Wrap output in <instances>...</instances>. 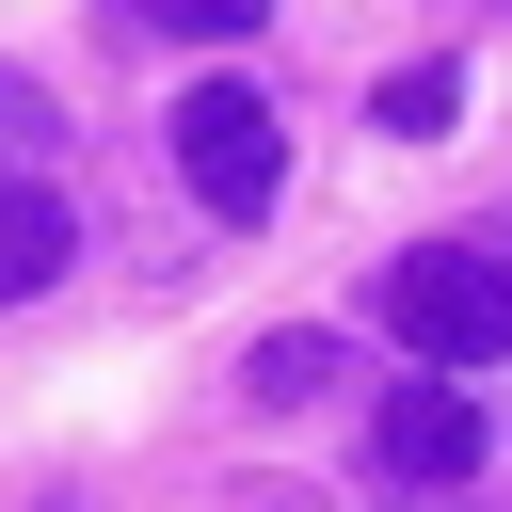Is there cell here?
I'll return each mask as SVG.
<instances>
[{
    "label": "cell",
    "instance_id": "6da1fadb",
    "mask_svg": "<svg viewBox=\"0 0 512 512\" xmlns=\"http://www.w3.org/2000/svg\"><path fill=\"white\" fill-rule=\"evenodd\" d=\"M384 336L432 352V368H496V352H512V256H480V240L384 256Z\"/></svg>",
    "mask_w": 512,
    "mask_h": 512
},
{
    "label": "cell",
    "instance_id": "7a4b0ae2",
    "mask_svg": "<svg viewBox=\"0 0 512 512\" xmlns=\"http://www.w3.org/2000/svg\"><path fill=\"white\" fill-rule=\"evenodd\" d=\"M176 176H192V208L256 224V208L288 192V128H272V96H256V80H192V96H176Z\"/></svg>",
    "mask_w": 512,
    "mask_h": 512
},
{
    "label": "cell",
    "instance_id": "3957f363",
    "mask_svg": "<svg viewBox=\"0 0 512 512\" xmlns=\"http://www.w3.org/2000/svg\"><path fill=\"white\" fill-rule=\"evenodd\" d=\"M480 448H496V432H480L464 384H384V416H368V464H384V480H432V496L480 480Z\"/></svg>",
    "mask_w": 512,
    "mask_h": 512
},
{
    "label": "cell",
    "instance_id": "277c9868",
    "mask_svg": "<svg viewBox=\"0 0 512 512\" xmlns=\"http://www.w3.org/2000/svg\"><path fill=\"white\" fill-rule=\"evenodd\" d=\"M64 256H80V224H64V192H32V176H16V192H0V304H32V288H48Z\"/></svg>",
    "mask_w": 512,
    "mask_h": 512
},
{
    "label": "cell",
    "instance_id": "5b68a950",
    "mask_svg": "<svg viewBox=\"0 0 512 512\" xmlns=\"http://www.w3.org/2000/svg\"><path fill=\"white\" fill-rule=\"evenodd\" d=\"M448 112H464V64H400V80L368 96V128H384V144H432Z\"/></svg>",
    "mask_w": 512,
    "mask_h": 512
},
{
    "label": "cell",
    "instance_id": "8992f818",
    "mask_svg": "<svg viewBox=\"0 0 512 512\" xmlns=\"http://www.w3.org/2000/svg\"><path fill=\"white\" fill-rule=\"evenodd\" d=\"M240 384H256V400H320V384H336V352H320V336H256V352H240Z\"/></svg>",
    "mask_w": 512,
    "mask_h": 512
},
{
    "label": "cell",
    "instance_id": "52a82bcc",
    "mask_svg": "<svg viewBox=\"0 0 512 512\" xmlns=\"http://www.w3.org/2000/svg\"><path fill=\"white\" fill-rule=\"evenodd\" d=\"M128 16H144V32H176V48H240L272 0H128Z\"/></svg>",
    "mask_w": 512,
    "mask_h": 512
},
{
    "label": "cell",
    "instance_id": "ba28073f",
    "mask_svg": "<svg viewBox=\"0 0 512 512\" xmlns=\"http://www.w3.org/2000/svg\"><path fill=\"white\" fill-rule=\"evenodd\" d=\"M32 144H48V96H32L16 64H0V160H32Z\"/></svg>",
    "mask_w": 512,
    "mask_h": 512
},
{
    "label": "cell",
    "instance_id": "9c48e42d",
    "mask_svg": "<svg viewBox=\"0 0 512 512\" xmlns=\"http://www.w3.org/2000/svg\"><path fill=\"white\" fill-rule=\"evenodd\" d=\"M48 512H80V496H48Z\"/></svg>",
    "mask_w": 512,
    "mask_h": 512
}]
</instances>
